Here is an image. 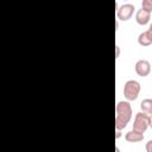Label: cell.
<instances>
[{"label": "cell", "mask_w": 152, "mask_h": 152, "mask_svg": "<svg viewBox=\"0 0 152 152\" xmlns=\"http://www.w3.org/2000/svg\"><path fill=\"white\" fill-rule=\"evenodd\" d=\"M132 119V107L128 101H119L115 106V129H124Z\"/></svg>", "instance_id": "obj_1"}, {"label": "cell", "mask_w": 152, "mask_h": 152, "mask_svg": "<svg viewBox=\"0 0 152 152\" xmlns=\"http://www.w3.org/2000/svg\"><path fill=\"white\" fill-rule=\"evenodd\" d=\"M140 93V83L135 80H128L124 86V95L127 101H135Z\"/></svg>", "instance_id": "obj_2"}, {"label": "cell", "mask_w": 152, "mask_h": 152, "mask_svg": "<svg viewBox=\"0 0 152 152\" xmlns=\"http://www.w3.org/2000/svg\"><path fill=\"white\" fill-rule=\"evenodd\" d=\"M145 148H146V151H147V152H152V139H151V140H148V142H146Z\"/></svg>", "instance_id": "obj_11"}, {"label": "cell", "mask_w": 152, "mask_h": 152, "mask_svg": "<svg viewBox=\"0 0 152 152\" xmlns=\"http://www.w3.org/2000/svg\"><path fill=\"white\" fill-rule=\"evenodd\" d=\"M125 139L128 142H139V141L144 140V133H140V132H137V131L132 129V131H129L125 134Z\"/></svg>", "instance_id": "obj_7"}, {"label": "cell", "mask_w": 152, "mask_h": 152, "mask_svg": "<svg viewBox=\"0 0 152 152\" xmlns=\"http://www.w3.org/2000/svg\"><path fill=\"white\" fill-rule=\"evenodd\" d=\"M141 8L152 13V0H142L141 1Z\"/></svg>", "instance_id": "obj_10"}, {"label": "cell", "mask_w": 152, "mask_h": 152, "mask_svg": "<svg viewBox=\"0 0 152 152\" xmlns=\"http://www.w3.org/2000/svg\"><path fill=\"white\" fill-rule=\"evenodd\" d=\"M120 131H121V129H116V132H115V133H116V134H115V138H116V139H119V138L121 137V134H120Z\"/></svg>", "instance_id": "obj_14"}, {"label": "cell", "mask_w": 152, "mask_h": 152, "mask_svg": "<svg viewBox=\"0 0 152 152\" xmlns=\"http://www.w3.org/2000/svg\"><path fill=\"white\" fill-rule=\"evenodd\" d=\"M134 11H135L134 5H132V4H124L120 7H118V10H116V17L121 21H126V20H128V19L132 18Z\"/></svg>", "instance_id": "obj_4"}, {"label": "cell", "mask_w": 152, "mask_h": 152, "mask_svg": "<svg viewBox=\"0 0 152 152\" xmlns=\"http://www.w3.org/2000/svg\"><path fill=\"white\" fill-rule=\"evenodd\" d=\"M134 69H135V72L138 76L146 77L151 72V64L147 59H139V61H137Z\"/></svg>", "instance_id": "obj_5"}, {"label": "cell", "mask_w": 152, "mask_h": 152, "mask_svg": "<svg viewBox=\"0 0 152 152\" xmlns=\"http://www.w3.org/2000/svg\"><path fill=\"white\" fill-rule=\"evenodd\" d=\"M140 108L142 112L147 114H152V99H144L140 103Z\"/></svg>", "instance_id": "obj_9"}, {"label": "cell", "mask_w": 152, "mask_h": 152, "mask_svg": "<svg viewBox=\"0 0 152 152\" xmlns=\"http://www.w3.org/2000/svg\"><path fill=\"white\" fill-rule=\"evenodd\" d=\"M124 1H126V0H124Z\"/></svg>", "instance_id": "obj_16"}, {"label": "cell", "mask_w": 152, "mask_h": 152, "mask_svg": "<svg viewBox=\"0 0 152 152\" xmlns=\"http://www.w3.org/2000/svg\"><path fill=\"white\" fill-rule=\"evenodd\" d=\"M150 19H151V13L150 12H147V11H145L142 8H140V10L137 11V13H135V20H137V23L139 25L144 26V25L148 24L150 23Z\"/></svg>", "instance_id": "obj_6"}, {"label": "cell", "mask_w": 152, "mask_h": 152, "mask_svg": "<svg viewBox=\"0 0 152 152\" xmlns=\"http://www.w3.org/2000/svg\"><path fill=\"white\" fill-rule=\"evenodd\" d=\"M138 43H139V45H141V46H150V45L152 44V40H151V38L148 37V34H147L146 31H145V32H141V33L138 36Z\"/></svg>", "instance_id": "obj_8"}, {"label": "cell", "mask_w": 152, "mask_h": 152, "mask_svg": "<svg viewBox=\"0 0 152 152\" xmlns=\"http://www.w3.org/2000/svg\"><path fill=\"white\" fill-rule=\"evenodd\" d=\"M150 127L152 128V114H150Z\"/></svg>", "instance_id": "obj_15"}, {"label": "cell", "mask_w": 152, "mask_h": 152, "mask_svg": "<svg viewBox=\"0 0 152 152\" xmlns=\"http://www.w3.org/2000/svg\"><path fill=\"white\" fill-rule=\"evenodd\" d=\"M146 32H147V34H148V37L151 38V40H152V23L150 24V27H148V30H147Z\"/></svg>", "instance_id": "obj_12"}, {"label": "cell", "mask_w": 152, "mask_h": 152, "mask_svg": "<svg viewBox=\"0 0 152 152\" xmlns=\"http://www.w3.org/2000/svg\"><path fill=\"white\" fill-rule=\"evenodd\" d=\"M150 127V114L145 112H140L135 114L134 121H133V131L145 133L146 129Z\"/></svg>", "instance_id": "obj_3"}, {"label": "cell", "mask_w": 152, "mask_h": 152, "mask_svg": "<svg viewBox=\"0 0 152 152\" xmlns=\"http://www.w3.org/2000/svg\"><path fill=\"white\" fill-rule=\"evenodd\" d=\"M115 49H116V55H115V57H116V58H119V55H120V46H119V45H116V46H115Z\"/></svg>", "instance_id": "obj_13"}]
</instances>
